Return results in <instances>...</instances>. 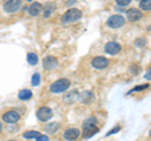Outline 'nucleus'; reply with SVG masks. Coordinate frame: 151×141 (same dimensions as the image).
<instances>
[{
	"mask_svg": "<svg viewBox=\"0 0 151 141\" xmlns=\"http://www.w3.org/2000/svg\"><path fill=\"white\" fill-rule=\"evenodd\" d=\"M55 9H57V5H55L54 3L45 4V6L43 8V10H44V18H49L52 15V13H53Z\"/></svg>",
	"mask_w": 151,
	"mask_h": 141,
	"instance_id": "nucleus-15",
	"label": "nucleus"
},
{
	"mask_svg": "<svg viewBox=\"0 0 151 141\" xmlns=\"http://www.w3.org/2000/svg\"><path fill=\"white\" fill-rule=\"evenodd\" d=\"M52 117H53V111H52V109H49V107H47V106L40 107V109L37 111V119L39 121H42V122L49 121Z\"/></svg>",
	"mask_w": 151,
	"mask_h": 141,
	"instance_id": "nucleus-3",
	"label": "nucleus"
},
{
	"mask_svg": "<svg viewBox=\"0 0 151 141\" xmlns=\"http://www.w3.org/2000/svg\"><path fill=\"white\" fill-rule=\"evenodd\" d=\"M1 130H3V125L0 124V132H1Z\"/></svg>",
	"mask_w": 151,
	"mask_h": 141,
	"instance_id": "nucleus-32",
	"label": "nucleus"
},
{
	"mask_svg": "<svg viewBox=\"0 0 151 141\" xmlns=\"http://www.w3.org/2000/svg\"><path fill=\"white\" fill-rule=\"evenodd\" d=\"M78 100H79V93L77 91H69V92L65 93L64 97H63L64 103H73Z\"/></svg>",
	"mask_w": 151,
	"mask_h": 141,
	"instance_id": "nucleus-13",
	"label": "nucleus"
},
{
	"mask_svg": "<svg viewBox=\"0 0 151 141\" xmlns=\"http://www.w3.org/2000/svg\"><path fill=\"white\" fill-rule=\"evenodd\" d=\"M33 96V93L30 90H28V88H25V90H22L20 92H19V95H18V98L20 101H28V100H30Z\"/></svg>",
	"mask_w": 151,
	"mask_h": 141,
	"instance_id": "nucleus-16",
	"label": "nucleus"
},
{
	"mask_svg": "<svg viewBox=\"0 0 151 141\" xmlns=\"http://www.w3.org/2000/svg\"><path fill=\"white\" fill-rule=\"evenodd\" d=\"M108 63H110V60H108L106 57H94L92 59V67L93 68H96V69H103V68H106Z\"/></svg>",
	"mask_w": 151,
	"mask_h": 141,
	"instance_id": "nucleus-6",
	"label": "nucleus"
},
{
	"mask_svg": "<svg viewBox=\"0 0 151 141\" xmlns=\"http://www.w3.org/2000/svg\"><path fill=\"white\" fill-rule=\"evenodd\" d=\"M39 135H40V132H38V131H27V132L23 134V137L28 139V140H30V139H34L35 140Z\"/></svg>",
	"mask_w": 151,
	"mask_h": 141,
	"instance_id": "nucleus-19",
	"label": "nucleus"
},
{
	"mask_svg": "<svg viewBox=\"0 0 151 141\" xmlns=\"http://www.w3.org/2000/svg\"><path fill=\"white\" fill-rule=\"evenodd\" d=\"M125 18L120 15V14H115V15H111L110 18H108L107 20V24L108 27L113 28V29H117V28H121L122 25L125 24Z\"/></svg>",
	"mask_w": 151,
	"mask_h": 141,
	"instance_id": "nucleus-4",
	"label": "nucleus"
},
{
	"mask_svg": "<svg viewBox=\"0 0 151 141\" xmlns=\"http://www.w3.org/2000/svg\"><path fill=\"white\" fill-rule=\"evenodd\" d=\"M35 140H37V141H48L49 139H48V136H47V135H42V134H40Z\"/></svg>",
	"mask_w": 151,
	"mask_h": 141,
	"instance_id": "nucleus-28",
	"label": "nucleus"
},
{
	"mask_svg": "<svg viewBox=\"0 0 151 141\" xmlns=\"http://www.w3.org/2000/svg\"><path fill=\"white\" fill-rule=\"evenodd\" d=\"M150 30H151V27H150Z\"/></svg>",
	"mask_w": 151,
	"mask_h": 141,
	"instance_id": "nucleus-35",
	"label": "nucleus"
},
{
	"mask_svg": "<svg viewBox=\"0 0 151 141\" xmlns=\"http://www.w3.org/2000/svg\"><path fill=\"white\" fill-rule=\"evenodd\" d=\"M3 120L6 122V124H15L20 120V115L17 111H8L6 114L3 115Z\"/></svg>",
	"mask_w": 151,
	"mask_h": 141,
	"instance_id": "nucleus-8",
	"label": "nucleus"
},
{
	"mask_svg": "<svg viewBox=\"0 0 151 141\" xmlns=\"http://www.w3.org/2000/svg\"><path fill=\"white\" fill-rule=\"evenodd\" d=\"M140 72H141L140 65H131V73L132 74H139Z\"/></svg>",
	"mask_w": 151,
	"mask_h": 141,
	"instance_id": "nucleus-26",
	"label": "nucleus"
},
{
	"mask_svg": "<svg viewBox=\"0 0 151 141\" xmlns=\"http://www.w3.org/2000/svg\"><path fill=\"white\" fill-rule=\"evenodd\" d=\"M43 65L47 70H53L58 65V60L53 55H48V57H45L43 59Z\"/></svg>",
	"mask_w": 151,
	"mask_h": 141,
	"instance_id": "nucleus-11",
	"label": "nucleus"
},
{
	"mask_svg": "<svg viewBox=\"0 0 151 141\" xmlns=\"http://www.w3.org/2000/svg\"><path fill=\"white\" fill-rule=\"evenodd\" d=\"M135 44H136V47H144L146 44V39L140 38V39H137V40L135 42Z\"/></svg>",
	"mask_w": 151,
	"mask_h": 141,
	"instance_id": "nucleus-27",
	"label": "nucleus"
},
{
	"mask_svg": "<svg viewBox=\"0 0 151 141\" xmlns=\"http://www.w3.org/2000/svg\"><path fill=\"white\" fill-rule=\"evenodd\" d=\"M98 132V129L96 127V125H88V126H83V134L82 137L83 139H91L93 135H96Z\"/></svg>",
	"mask_w": 151,
	"mask_h": 141,
	"instance_id": "nucleus-12",
	"label": "nucleus"
},
{
	"mask_svg": "<svg viewBox=\"0 0 151 141\" xmlns=\"http://www.w3.org/2000/svg\"><path fill=\"white\" fill-rule=\"evenodd\" d=\"M42 10H43V5H42L40 3H33L32 5L28 8V12H29V14L32 17L39 15V14L42 13Z\"/></svg>",
	"mask_w": 151,
	"mask_h": 141,
	"instance_id": "nucleus-14",
	"label": "nucleus"
},
{
	"mask_svg": "<svg viewBox=\"0 0 151 141\" xmlns=\"http://www.w3.org/2000/svg\"><path fill=\"white\" fill-rule=\"evenodd\" d=\"M79 100H81L83 103H89V102H92V100H93V95H92V92L86 91V92L81 93V95H79Z\"/></svg>",
	"mask_w": 151,
	"mask_h": 141,
	"instance_id": "nucleus-18",
	"label": "nucleus"
},
{
	"mask_svg": "<svg viewBox=\"0 0 151 141\" xmlns=\"http://www.w3.org/2000/svg\"><path fill=\"white\" fill-rule=\"evenodd\" d=\"M39 83H40V74L39 73H34L33 74V77H32V84L33 86H39Z\"/></svg>",
	"mask_w": 151,
	"mask_h": 141,
	"instance_id": "nucleus-23",
	"label": "nucleus"
},
{
	"mask_svg": "<svg viewBox=\"0 0 151 141\" xmlns=\"http://www.w3.org/2000/svg\"><path fill=\"white\" fill-rule=\"evenodd\" d=\"M105 52L107 54L115 55V54L121 52V45L119 43H116V42H108V43L105 45Z\"/></svg>",
	"mask_w": 151,
	"mask_h": 141,
	"instance_id": "nucleus-10",
	"label": "nucleus"
},
{
	"mask_svg": "<svg viewBox=\"0 0 151 141\" xmlns=\"http://www.w3.org/2000/svg\"><path fill=\"white\" fill-rule=\"evenodd\" d=\"M74 1H76V0H69V1H68V5H70V4L74 3Z\"/></svg>",
	"mask_w": 151,
	"mask_h": 141,
	"instance_id": "nucleus-31",
	"label": "nucleus"
},
{
	"mask_svg": "<svg viewBox=\"0 0 151 141\" xmlns=\"http://www.w3.org/2000/svg\"><path fill=\"white\" fill-rule=\"evenodd\" d=\"M120 130H121V127H120V126H116V127H113V129H112V130H111V131H110V132H108L107 135H108V136H110V135H112V134H115V132H119V131H120Z\"/></svg>",
	"mask_w": 151,
	"mask_h": 141,
	"instance_id": "nucleus-29",
	"label": "nucleus"
},
{
	"mask_svg": "<svg viewBox=\"0 0 151 141\" xmlns=\"http://www.w3.org/2000/svg\"><path fill=\"white\" fill-rule=\"evenodd\" d=\"M27 60H28V63H29V64L35 65L39 59H38V55H37L35 53H28V55H27Z\"/></svg>",
	"mask_w": 151,
	"mask_h": 141,
	"instance_id": "nucleus-20",
	"label": "nucleus"
},
{
	"mask_svg": "<svg viewBox=\"0 0 151 141\" xmlns=\"http://www.w3.org/2000/svg\"><path fill=\"white\" fill-rule=\"evenodd\" d=\"M28 1H33V0H28Z\"/></svg>",
	"mask_w": 151,
	"mask_h": 141,
	"instance_id": "nucleus-34",
	"label": "nucleus"
},
{
	"mask_svg": "<svg viewBox=\"0 0 151 141\" xmlns=\"http://www.w3.org/2000/svg\"><path fill=\"white\" fill-rule=\"evenodd\" d=\"M22 6V0H8L4 4V12L5 13H15Z\"/></svg>",
	"mask_w": 151,
	"mask_h": 141,
	"instance_id": "nucleus-5",
	"label": "nucleus"
},
{
	"mask_svg": "<svg viewBox=\"0 0 151 141\" xmlns=\"http://www.w3.org/2000/svg\"><path fill=\"white\" fill-rule=\"evenodd\" d=\"M132 0H116V4L119 6H127L129 4H131Z\"/></svg>",
	"mask_w": 151,
	"mask_h": 141,
	"instance_id": "nucleus-25",
	"label": "nucleus"
},
{
	"mask_svg": "<svg viewBox=\"0 0 151 141\" xmlns=\"http://www.w3.org/2000/svg\"><path fill=\"white\" fill-rule=\"evenodd\" d=\"M69 86H70V81L68 78H59L50 84L49 90L52 93H62L67 91Z\"/></svg>",
	"mask_w": 151,
	"mask_h": 141,
	"instance_id": "nucleus-2",
	"label": "nucleus"
},
{
	"mask_svg": "<svg viewBox=\"0 0 151 141\" xmlns=\"http://www.w3.org/2000/svg\"><path fill=\"white\" fill-rule=\"evenodd\" d=\"M81 18H82V12L79 10V9L70 8L62 15L60 22H62L63 24H70V23H74V22L79 20Z\"/></svg>",
	"mask_w": 151,
	"mask_h": 141,
	"instance_id": "nucleus-1",
	"label": "nucleus"
},
{
	"mask_svg": "<svg viewBox=\"0 0 151 141\" xmlns=\"http://www.w3.org/2000/svg\"><path fill=\"white\" fill-rule=\"evenodd\" d=\"M150 137H151V130H150Z\"/></svg>",
	"mask_w": 151,
	"mask_h": 141,
	"instance_id": "nucleus-33",
	"label": "nucleus"
},
{
	"mask_svg": "<svg viewBox=\"0 0 151 141\" xmlns=\"http://www.w3.org/2000/svg\"><path fill=\"white\" fill-rule=\"evenodd\" d=\"M141 18H142V12H141V9L131 8L127 10V19L130 22H139Z\"/></svg>",
	"mask_w": 151,
	"mask_h": 141,
	"instance_id": "nucleus-9",
	"label": "nucleus"
},
{
	"mask_svg": "<svg viewBox=\"0 0 151 141\" xmlns=\"http://www.w3.org/2000/svg\"><path fill=\"white\" fill-rule=\"evenodd\" d=\"M79 136H81V131H79L77 127H70L68 130L64 131L63 134V137L68 141H73V140H77Z\"/></svg>",
	"mask_w": 151,
	"mask_h": 141,
	"instance_id": "nucleus-7",
	"label": "nucleus"
},
{
	"mask_svg": "<svg viewBox=\"0 0 151 141\" xmlns=\"http://www.w3.org/2000/svg\"><path fill=\"white\" fill-rule=\"evenodd\" d=\"M145 78H146V79H151V68L147 70V73L145 74Z\"/></svg>",
	"mask_w": 151,
	"mask_h": 141,
	"instance_id": "nucleus-30",
	"label": "nucleus"
},
{
	"mask_svg": "<svg viewBox=\"0 0 151 141\" xmlns=\"http://www.w3.org/2000/svg\"><path fill=\"white\" fill-rule=\"evenodd\" d=\"M150 86L147 83H145V84H140V86H136V87H134L132 90L129 92V95H131V93H134V92H140V91H144V90H147Z\"/></svg>",
	"mask_w": 151,
	"mask_h": 141,
	"instance_id": "nucleus-22",
	"label": "nucleus"
},
{
	"mask_svg": "<svg viewBox=\"0 0 151 141\" xmlns=\"http://www.w3.org/2000/svg\"><path fill=\"white\" fill-rule=\"evenodd\" d=\"M97 119L96 117H88V119L83 122V126H88V125H96Z\"/></svg>",
	"mask_w": 151,
	"mask_h": 141,
	"instance_id": "nucleus-24",
	"label": "nucleus"
},
{
	"mask_svg": "<svg viewBox=\"0 0 151 141\" xmlns=\"http://www.w3.org/2000/svg\"><path fill=\"white\" fill-rule=\"evenodd\" d=\"M140 9L145 12L151 10V0H141L140 1Z\"/></svg>",
	"mask_w": 151,
	"mask_h": 141,
	"instance_id": "nucleus-21",
	"label": "nucleus"
},
{
	"mask_svg": "<svg viewBox=\"0 0 151 141\" xmlns=\"http://www.w3.org/2000/svg\"><path fill=\"white\" fill-rule=\"evenodd\" d=\"M59 122H50V124H48L45 126V132H48V134H55L57 131L59 130Z\"/></svg>",
	"mask_w": 151,
	"mask_h": 141,
	"instance_id": "nucleus-17",
	"label": "nucleus"
}]
</instances>
